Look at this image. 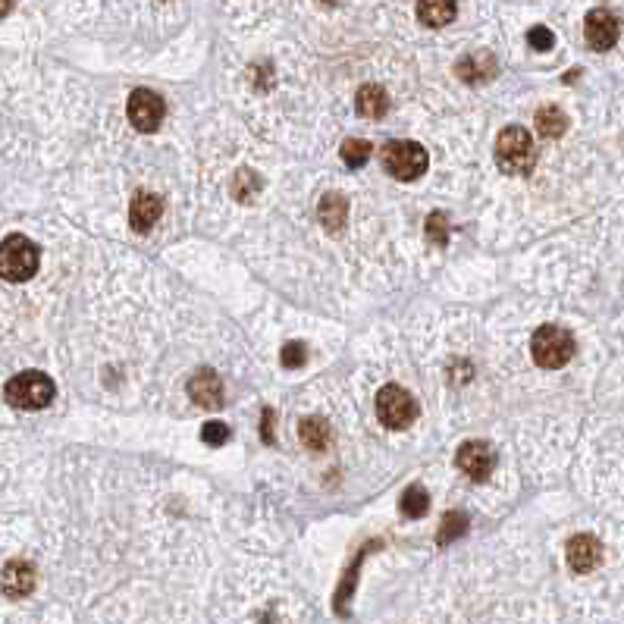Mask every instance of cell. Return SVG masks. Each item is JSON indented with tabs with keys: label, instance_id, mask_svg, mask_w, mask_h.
<instances>
[{
	"label": "cell",
	"instance_id": "cell-25",
	"mask_svg": "<svg viewBox=\"0 0 624 624\" xmlns=\"http://www.w3.org/2000/svg\"><path fill=\"white\" fill-rule=\"evenodd\" d=\"M236 198H251L254 192H258L261 189V176L258 173H251V170H242V173H236Z\"/></svg>",
	"mask_w": 624,
	"mask_h": 624
},
{
	"label": "cell",
	"instance_id": "cell-30",
	"mask_svg": "<svg viewBox=\"0 0 624 624\" xmlns=\"http://www.w3.org/2000/svg\"><path fill=\"white\" fill-rule=\"evenodd\" d=\"M320 4H323V7H336V4H339V0H320Z\"/></svg>",
	"mask_w": 624,
	"mask_h": 624
},
{
	"label": "cell",
	"instance_id": "cell-17",
	"mask_svg": "<svg viewBox=\"0 0 624 624\" xmlns=\"http://www.w3.org/2000/svg\"><path fill=\"white\" fill-rule=\"evenodd\" d=\"M317 217L320 223L330 229V233H336V229L345 226V217H349V201H345L342 195L330 192L320 198V207H317Z\"/></svg>",
	"mask_w": 624,
	"mask_h": 624
},
{
	"label": "cell",
	"instance_id": "cell-7",
	"mask_svg": "<svg viewBox=\"0 0 624 624\" xmlns=\"http://www.w3.org/2000/svg\"><path fill=\"white\" fill-rule=\"evenodd\" d=\"M129 123L138 129V132H157L160 123H164V113H167V104L164 98L157 95V91H148V88H138L129 95Z\"/></svg>",
	"mask_w": 624,
	"mask_h": 624
},
{
	"label": "cell",
	"instance_id": "cell-16",
	"mask_svg": "<svg viewBox=\"0 0 624 624\" xmlns=\"http://www.w3.org/2000/svg\"><path fill=\"white\" fill-rule=\"evenodd\" d=\"M355 107L361 117L367 120H380L383 113L389 110V95L380 88V85H361L358 95H355Z\"/></svg>",
	"mask_w": 624,
	"mask_h": 624
},
{
	"label": "cell",
	"instance_id": "cell-24",
	"mask_svg": "<svg viewBox=\"0 0 624 624\" xmlns=\"http://www.w3.org/2000/svg\"><path fill=\"white\" fill-rule=\"evenodd\" d=\"M280 361L283 367H305L308 364V345L305 342H286L283 352H280Z\"/></svg>",
	"mask_w": 624,
	"mask_h": 624
},
{
	"label": "cell",
	"instance_id": "cell-26",
	"mask_svg": "<svg viewBox=\"0 0 624 624\" xmlns=\"http://www.w3.org/2000/svg\"><path fill=\"white\" fill-rule=\"evenodd\" d=\"M201 439H204L207 446H223L226 439H229V427L223 421H207L201 427Z\"/></svg>",
	"mask_w": 624,
	"mask_h": 624
},
{
	"label": "cell",
	"instance_id": "cell-28",
	"mask_svg": "<svg viewBox=\"0 0 624 624\" xmlns=\"http://www.w3.org/2000/svg\"><path fill=\"white\" fill-rule=\"evenodd\" d=\"M261 436H264V443H276V414L273 411H264V421H261Z\"/></svg>",
	"mask_w": 624,
	"mask_h": 624
},
{
	"label": "cell",
	"instance_id": "cell-12",
	"mask_svg": "<svg viewBox=\"0 0 624 624\" xmlns=\"http://www.w3.org/2000/svg\"><path fill=\"white\" fill-rule=\"evenodd\" d=\"M160 214H164V201H160L154 192H138L129 207V223L135 233H148V229L160 220Z\"/></svg>",
	"mask_w": 624,
	"mask_h": 624
},
{
	"label": "cell",
	"instance_id": "cell-9",
	"mask_svg": "<svg viewBox=\"0 0 624 624\" xmlns=\"http://www.w3.org/2000/svg\"><path fill=\"white\" fill-rule=\"evenodd\" d=\"M618 19L612 10H590L587 19H584V35H587V44L593 51H609L615 48V41H618Z\"/></svg>",
	"mask_w": 624,
	"mask_h": 624
},
{
	"label": "cell",
	"instance_id": "cell-8",
	"mask_svg": "<svg viewBox=\"0 0 624 624\" xmlns=\"http://www.w3.org/2000/svg\"><path fill=\"white\" fill-rule=\"evenodd\" d=\"M455 465L461 468V474H468L471 480L483 483L490 480L493 468H496V452L483 443V439H471L458 452H455Z\"/></svg>",
	"mask_w": 624,
	"mask_h": 624
},
{
	"label": "cell",
	"instance_id": "cell-13",
	"mask_svg": "<svg viewBox=\"0 0 624 624\" xmlns=\"http://www.w3.org/2000/svg\"><path fill=\"white\" fill-rule=\"evenodd\" d=\"M455 73L461 82H468V85H483V82H490L496 76V60L493 54L487 51H477V54H468V57H461L455 63Z\"/></svg>",
	"mask_w": 624,
	"mask_h": 624
},
{
	"label": "cell",
	"instance_id": "cell-19",
	"mask_svg": "<svg viewBox=\"0 0 624 624\" xmlns=\"http://www.w3.org/2000/svg\"><path fill=\"white\" fill-rule=\"evenodd\" d=\"M298 436H302V443L308 449L320 452V449H327V443H330V424L323 418H305L302 427H298Z\"/></svg>",
	"mask_w": 624,
	"mask_h": 624
},
{
	"label": "cell",
	"instance_id": "cell-3",
	"mask_svg": "<svg viewBox=\"0 0 624 624\" xmlns=\"http://www.w3.org/2000/svg\"><path fill=\"white\" fill-rule=\"evenodd\" d=\"M41 254L35 248V242H29L26 236H7L0 242V276L7 283H26L38 273Z\"/></svg>",
	"mask_w": 624,
	"mask_h": 624
},
{
	"label": "cell",
	"instance_id": "cell-18",
	"mask_svg": "<svg viewBox=\"0 0 624 624\" xmlns=\"http://www.w3.org/2000/svg\"><path fill=\"white\" fill-rule=\"evenodd\" d=\"M565 129H568V117H565L562 107L549 104V107H540L537 110V132L543 138H562Z\"/></svg>",
	"mask_w": 624,
	"mask_h": 624
},
{
	"label": "cell",
	"instance_id": "cell-27",
	"mask_svg": "<svg viewBox=\"0 0 624 624\" xmlns=\"http://www.w3.org/2000/svg\"><path fill=\"white\" fill-rule=\"evenodd\" d=\"M527 41H530V48L534 51H552V44H556V35H552L546 26H534L527 32Z\"/></svg>",
	"mask_w": 624,
	"mask_h": 624
},
{
	"label": "cell",
	"instance_id": "cell-23",
	"mask_svg": "<svg viewBox=\"0 0 624 624\" xmlns=\"http://www.w3.org/2000/svg\"><path fill=\"white\" fill-rule=\"evenodd\" d=\"M427 242H433V245H446L449 242V220H446V214L433 211L427 217Z\"/></svg>",
	"mask_w": 624,
	"mask_h": 624
},
{
	"label": "cell",
	"instance_id": "cell-29",
	"mask_svg": "<svg viewBox=\"0 0 624 624\" xmlns=\"http://www.w3.org/2000/svg\"><path fill=\"white\" fill-rule=\"evenodd\" d=\"M13 10V0H0V16H7Z\"/></svg>",
	"mask_w": 624,
	"mask_h": 624
},
{
	"label": "cell",
	"instance_id": "cell-5",
	"mask_svg": "<svg viewBox=\"0 0 624 624\" xmlns=\"http://www.w3.org/2000/svg\"><path fill=\"white\" fill-rule=\"evenodd\" d=\"M530 355L546 371H559V367H565L574 358V336L549 323V327H540L534 339H530Z\"/></svg>",
	"mask_w": 624,
	"mask_h": 624
},
{
	"label": "cell",
	"instance_id": "cell-14",
	"mask_svg": "<svg viewBox=\"0 0 624 624\" xmlns=\"http://www.w3.org/2000/svg\"><path fill=\"white\" fill-rule=\"evenodd\" d=\"M0 587H4V593L13 596V599L29 596L35 590V568L29 562H22V559L7 562L4 577H0Z\"/></svg>",
	"mask_w": 624,
	"mask_h": 624
},
{
	"label": "cell",
	"instance_id": "cell-6",
	"mask_svg": "<svg viewBox=\"0 0 624 624\" xmlns=\"http://www.w3.org/2000/svg\"><path fill=\"white\" fill-rule=\"evenodd\" d=\"M377 414L380 421L389 427V430H405L414 424L418 418V402L411 399V392L405 386H383L380 396H377Z\"/></svg>",
	"mask_w": 624,
	"mask_h": 624
},
{
	"label": "cell",
	"instance_id": "cell-15",
	"mask_svg": "<svg viewBox=\"0 0 624 624\" xmlns=\"http://www.w3.org/2000/svg\"><path fill=\"white\" fill-rule=\"evenodd\" d=\"M458 0H418V19L430 29H443L455 19Z\"/></svg>",
	"mask_w": 624,
	"mask_h": 624
},
{
	"label": "cell",
	"instance_id": "cell-1",
	"mask_svg": "<svg viewBox=\"0 0 624 624\" xmlns=\"http://www.w3.org/2000/svg\"><path fill=\"white\" fill-rule=\"evenodd\" d=\"M496 164L508 176H527L537 164V145L524 126H505L496 135Z\"/></svg>",
	"mask_w": 624,
	"mask_h": 624
},
{
	"label": "cell",
	"instance_id": "cell-10",
	"mask_svg": "<svg viewBox=\"0 0 624 624\" xmlns=\"http://www.w3.org/2000/svg\"><path fill=\"white\" fill-rule=\"evenodd\" d=\"M568 565L577 571V574H590L593 568H599V562H603V543H599L596 537L590 534H577L568 540Z\"/></svg>",
	"mask_w": 624,
	"mask_h": 624
},
{
	"label": "cell",
	"instance_id": "cell-20",
	"mask_svg": "<svg viewBox=\"0 0 624 624\" xmlns=\"http://www.w3.org/2000/svg\"><path fill=\"white\" fill-rule=\"evenodd\" d=\"M427 508H430V496H427L424 487H408L399 499V512L405 518H424Z\"/></svg>",
	"mask_w": 624,
	"mask_h": 624
},
{
	"label": "cell",
	"instance_id": "cell-22",
	"mask_svg": "<svg viewBox=\"0 0 624 624\" xmlns=\"http://www.w3.org/2000/svg\"><path fill=\"white\" fill-rule=\"evenodd\" d=\"M342 160H345V167H352V170H358V167H364L367 164V157H371V145L367 142H361V138H349V142L342 145Z\"/></svg>",
	"mask_w": 624,
	"mask_h": 624
},
{
	"label": "cell",
	"instance_id": "cell-21",
	"mask_svg": "<svg viewBox=\"0 0 624 624\" xmlns=\"http://www.w3.org/2000/svg\"><path fill=\"white\" fill-rule=\"evenodd\" d=\"M468 534V515H461V512H449L443 518V524H439V534H436V543L439 546H449L455 540H461Z\"/></svg>",
	"mask_w": 624,
	"mask_h": 624
},
{
	"label": "cell",
	"instance_id": "cell-4",
	"mask_svg": "<svg viewBox=\"0 0 624 624\" xmlns=\"http://www.w3.org/2000/svg\"><path fill=\"white\" fill-rule=\"evenodd\" d=\"M7 402L13 408H22V411H38V408H48L54 402V380L48 374H38V371H26V374H16L10 383H7Z\"/></svg>",
	"mask_w": 624,
	"mask_h": 624
},
{
	"label": "cell",
	"instance_id": "cell-11",
	"mask_svg": "<svg viewBox=\"0 0 624 624\" xmlns=\"http://www.w3.org/2000/svg\"><path fill=\"white\" fill-rule=\"evenodd\" d=\"M189 396L198 408L214 411L223 405V380L211 371V367H201V371L189 380Z\"/></svg>",
	"mask_w": 624,
	"mask_h": 624
},
{
	"label": "cell",
	"instance_id": "cell-2",
	"mask_svg": "<svg viewBox=\"0 0 624 624\" xmlns=\"http://www.w3.org/2000/svg\"><path fill=\"white\" fill-rule=\"evenodd\" d=\"M383 167L389 176H396L399 182H414L427 173V164H430V154L424 145L418 142H408V138H396V142H386L383 151Z\"/></svg>",
	"mask_w": 624,
	"mask_h": 624
}]
</instances>
